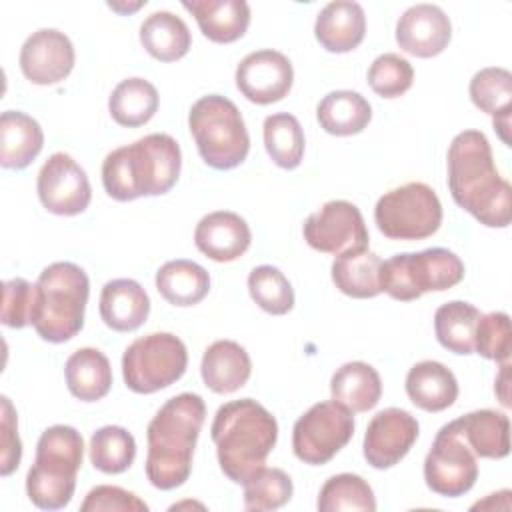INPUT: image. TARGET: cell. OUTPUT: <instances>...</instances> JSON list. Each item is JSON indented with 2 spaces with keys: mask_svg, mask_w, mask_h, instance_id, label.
Segmentation results:
<instances>
[{
  "mask_svg": "<svg viewBox=\"0 0 512 512\" xmlns=\"http://www.w3.org/2000/svg\"><path fill=\"white\" fill-rule=\"evenodd\" d=\"M448 188L454 202L488 228H506L512 218V190L494 164L488 138L464 130L448 148Z\"/></svg>",
  "mask_w": 512,
  "mask_h": 512,
  "instance_id": "obj_1",
  "label": "cell"
},
{
  "mask_svg": "<svg viewBox=\"0 0 512 512\" xmlns=\"http://www.w3.org/2000/svg\"><path fill=\"white\" fill-rule=\"evenodd\" d=\"M206 418V404L194 392H182L154 414L146 440V478L158 490L182 486L192 472V456Z\"/></svg>",
  "mask_w": 512,
  "mask_h": 512,
  "instance_id": "obj_2",
  "label": "cell"
},
{
  "mask_svg": "<svg viewBox=\"0 0 512 512\" xmlns=\"http://www.w3.org/2000/svg\"><path fill=\"white\" fill-rule=\"evenodd\" d=\"M180 168L178 142L170 134L154 132L112 150L102 162V184L106 194L118 202L160 196L178 182Z\"/></svg>",
  "mask_w": 512,
  "mask_h": 512,
  "instance_id": "obj_3",
  "label": "cell"
},
{
  "mask_svg": "<svg viewBox=\"0 0 512 512\" xmlns=\"http://www.w3.org/2000/svg\"><path fill=\"white\" fill-rule=\"evenodd\" d=\"M220 470L236 484L258 472L278 440L276 418L256 400L222 404L210 428Z\"/></svg>",
  "mask_w": 512,
  "mask_h": 512,
  "instance_id": "obj_4",
  "label": "cell"
},
{
  "mask_svg": "<svg viewBox=\"0 0 512 512\" xmlns=\"http://www.w3.org/2000/svg\"><path fill=\"white\" fill-rule=\"evenodd\" d=\"M32 326L46 342L60 344L74 338L84 326L90 294L86 272L74 262H54L36 280Z\"/></svg>",
  "mask_w": 512,
  "mask_h": 512,
  "instance_id": "obj_5",
  "label": "cell"
},
{
  "mask_svg": "<svg viewBox=\"0 0 512 512\" xmlns=\"http://www.w3.org/2000/svg\"><path fill=\"white\" fill-rule=\"evenodd\" d=\"M84 458L82 434L66 424H54L42 432L36 458L26 474V494L42 510H60L70 504L76 476Z\"/></svg>",
  "mask_w": 512,
  "mask_h": 512,
  "instance_id": "obj_6",
  "label": "cell"
},
{
  "mask_svg": "<svg viewBox=\"0 0 512 512\" xmlns=\"http://www.w3.org/2000/svg\"><path fill=\"white\" fill-rule=\"evenodd\" d=\"M200 158L216 170L240 166L250 150V136L238 106L220 94L198 98L188 114Z\"/></svg>",
  "mask_w": 512,
  "mask_h": 512,
  "instance_id": "obj_7",
  "label": "cell"
},
{
  "mask_svg": "<svg viewBox=\"0 0 512 512\" xmlns=\"http://www.w3.org/2000/svg\"><path fill=\"white\" fill-rule=\"evenodd\" d=\"M464 278V262L448 248L402 252L380 266V290L400 302L418 300L424 292H442Z\"/></svg>",
  "mask_w": 512,
  "mask_h": 512,
  "instance_id": "obj_8",
  "label": "cell"
},
{
  "mask_svg": "<svg viewBox=\"0 0 512 512\" xmlns=\"http://www.w3.org/2000/svg\"><path fill=\"white\" fill-rule=\"evenodd\" d=\"M188 366L184 342L170 332L136 338L122 356L124 384L136 394H152L180 380Z\"/></svg>",
  "mask_w": 512,
  "mask_h": 512,
  "instance_id": "obj_9",
  "label": "cell"
},
{
  "mask_svg": "<svg viewBox=\"0 0 512 512\" xmlns=\"http://www.w3.org/2000/svg\"><path fill=\"white\" fill-rule=\"evenodd\" d=\"M374 222L390 240H424L438 232L442 204L428 184L408 182L378 198Z\"/></svg>",
  "mask_w": 512,
  "mask_h": 512,
  "instance_id": "obj_10",
  "label": "cell"
},
{
  "mask_svg": "<svg viewBox=\"0 0 512 512\" xmlns=\"http://www.w3.org/2000/svg\"><path fill=\"white\" fill-rule=\"evenodd\" d=\"M354 436L352 412L336 400L310 406L292 428V450L310 466L330 462Z\"/></svg>",
  "mask_w": 512,
  "mask_h": 512,
  "instance_id": "obj_11",
  "label": "cell"
},
{
  "mask_svg": "<svg viewBox=\"0 0 512 512\" xmlns=\"http://www.w3.org/2000/svg\"><path fill=\"white\" fill-rule=\"evenodd\" d=\"M478 478V460L466 444L458 420L444 424L426 454L424 480L426 486L446 498L466 494Z\"/></svg>",
  "mask_w": 512,
  "mask_h": 512,
  "instance_id": "obj_12",
  "label": "cell"
},
{
  "mask_svg": "<svg viewBox=\"0 0 512 512\" xmlns=\"http://www.w3.org/2000/svg\"><path fill=\"white\" fill-rule=\"evenodd\" d=\"M302 232L310 248L336 256L348 250L368 248L370 242L362 212L348 200L326 202L306 218Z\"/></svg>",
  "mask_w": 512,
  "mask_h": 512,
  "instance_id": "obj_13",
  "label": "cell"
},
{
  "mask_svg": "<svg viewBox=\"0 0 512 512\" xmlns=\"http://www.w3.org/2000/svg\"><path fill=\"white\" fill-rule=\"evenodd\" d=\"M42 206L58 216L84 212L92 198L90 180L84 168L66 152H54L40 168L36 182Z\"/></svg>",
  "mask_w": 512,
  "mask_h": 512,
  "instance_id": "obj_14",
  "label": "cell"
},
{
  "mask_svg": "<svg viewBox=\"0 0 512 512\" xmlns=\"http://www.w3.org/2000/svg\"><path fill=\"white\" fill-rule=\"evenodd\" d=\"M420 426L402 408H384L368 422L362 452L372 468L386 470L396 466L414 446Z\"/></svg>",
  "mask_w": 512,
  "mask_h": 512,
  "instance_id": "obj_15",
  "label": "cell"
},
{
  "mask_svg": "<svg viewBox=\"0 0 512 512\" xmlns=\"http://www.w3.org/2000/svg\"><path fill=\"white\" fill-rule=\"evenodd\" d=\"M294 70L288 56L278 50H256L244 56L236 68V86L254 104H272L288 96Z\"/></svg>",
  "mask_w": 512,
  "mask_h": 512,
  "instance_id": "obj_16",
  "label": "cell"
},
{
  "mask_svg": "<svg viewBox=\"0 0 512 512\" xmlns=\"http://www.w3.org/2000/svg\"><path fill=\"white\" fill-rule=\"evenodd\" d=\"M74 46L70 38L56 28L32 32L20 48V70L32 84L50 86L64 80L74 68Z\"/></svg>",
  "mask_w": 512,
  "mask_h": 512,
  "instance_id": "obj_17",
  "label": "cell"
},
{
  "mask_svg": "<svg viewBox=\"0 0 512 512\" xmlns=\"http://www.w3.org/2000/svg\"><path fill=\"white\" fill-rule=\"evenodd\" d=\"M452 38V24L436 4H414L396 22L398 46L416 58H432L444 52Z\"/></svg>",
  "mask_w": 512,
  "mask_h": 512,
  "instance_id": "obj_18",
  "label": "cell"
},
{
  "mask_svg": "<svg viewBox=\"0 0 512 512\" xmlns=\"http://www.w3.org/2000/svg\"><path fill=\"white\" fill-rule=\"evenodd\" d=\"M250 240V226L240 214L230 210L206 214L194 230L196 248L214 262L238 260L248 250Z\"/></svg>",
  "mask_w": 512,
  "mask_h": 512,
  "instance_id": "obj_19",
  "label": "cell"
},
{
  "mask_svg": "<svg viewBox=\"0 0 512 512\" xmlns=\"http://www.w3.org/2000/svg\"><path fill=\"white\" fill-rule=\"evenodd\" d=\"M366 34V14L358 2L336 0L326 4L314 24V36L328 52L344 54L354 50Z\"/></svg>",
  "mask_w": 512,
  "mask_h": 512,
  "instance_id": "obj_20",
  "label": "cell"
},
{
  "mask_svg": "<svg viewBox=\"0 0 512 512\" xmlns=\"http://www.w3.org/2000/svg\"><path fill=\"white\" fill-rule=\"evenodd\" d=\"M150 314L146 290L132 278H116L104 284L100 292V318L116 332L138 330Z\"/></svg>",
  "mask_w": 512,
  "mask_h": 512,
  "instance_id": "obj_21",
  "label": "cell"
},
{
  "mask_svg": "<svg viewBox=\"0 0 512 512\" xmlns=\"http://www.w3.org/2000/svg\"><path fill=\"white\" fill-rule=\"evenodd\" d=\"M200 374L212 392L232 394L248 382L252 374V362L248 352L238 342L216 340L204 350Z\"/></svg>",
  "mask_w": 512,
  "mask_h": 512,
  "instance_id": "obj_22",
  "label": "cell"
},
{
  "mask_svg": "<svg viewBox=\"0 0 512 512\" xmlns=\"http://www.w3.org/2000/svg\"><path fill=\"white\" fill-rule=\"evenodd\" d=\"M182 6L192 12L200 32L216 44L236 42L250 24V6L244 0H184Z\"/></svg>",
  "mask_w": 512,
  "mask_h": 512,
  "instance_id": "obj_23",
  "label": "cell"
},
{
  "mask_svg": "<svg viewBox=\"0 0 512 512\" xmlns=\"http://www.w3.org/2000/svg\"><path fill=\"white\" fill-rule=\"evenodd\" d=\"M410 402L426 412H442L458 398V382L450 368L436 360H422L406 374Z\"/></svg>",
  "mask_w": 512,
  "mask_h": 512,
  "instance_id": "obj_24",
  "label": "cell"
},
{
  "mask_svg": "<svg viewBox=\"0 0 512 512\" xmlns=\"http://www.w3.org/2000/svg\"><path fill=\"white\" fill-rule=\"evenodd\" d=\"M44 146L40 124L20 112L6 110L0 116V164L8 170H22L34 162Z\"/></svg>",
  "mask_w": 512,
  "mask_h": 512,
  "instance_id": "obj_25",
  "label": "cell"
},
{
  "mask_svg": "<svg viewBox=\"0 0 512 512\" xmlns=\"http://www.w3.org/2000/svg\"><path fill=\"white\" fill-rule=\"evenodd\" d=\"M330 394L352 414L368 412L382 396V380L374 366L360 360L346 362L332 374Z\"/></svg>",
  "mask_w": 512,
  "mask_h": 512,
  "instance_id": "obj_26",
  "label": "cell"
},
{
  "mask_svg": "<svg viewBox=\"0 0 512 512\" xmlns=\"http://www.w3.org/2000/svg\"><path fill=\"white\" fill-rule=\"evenodd\" d=\"M66 386L70 394L82 402H96L110 392L112 368L98 348H78L64 366Z\"/></svg>",
  "mask_w": 512,
  "mask_h": 512,
  "instance_id": "obj_27",
  "label": "cell"
},
{
  "mask_svg": "<svg viewBox=\"0 0 512 512\" xmlns=\"http://www.w3.org/2000/svg\"><path fill=\"white\" fill-rule=\"evenodd\" d=\"M456 420L476 458L500 460L510 454V420L504 412L484 408L468 412Z\"/></svg>",
  "mask_w": 512,
  "mask_h": 512,
  "instance_id": "obj_28",
  "label": "cell"
},
{
  "mask_svg": "<svg viewBox=\"0 0 512 512\" xmlns=\"http://www.w3.org/2000/svg\"><path fill=\"white\" fill-rule=\"evenodd\" d=\"M380 266L378 254L368 248L348 250L332 262V282L350 298H374L380 290Z\"/></svg>",
  "mask_w": 512,
  "mask_h": 512,
  "instance_id": "obj_29",
  "label": "cell"
},
{
  "mask_svg": "<svg viewBox=\"0 0 512 512\" xmlns=\"http://www.w3.org/2000/svg\"><path fill=\"white\" fill-rule=\"evenodd\" d=\"M140 42L152 58L160 62H174L188 54L192 46V36L180 16L168 10H160L152 12L142 22Z\"/></svg>",
  "mask_w": 512,
  "mask_h": 512,
  "instance_id": "obj_30",
  "label": "cell"
},
{
  "mask_svg": "<svg viewBox=\"0 0 512 512\" xmlns=\"http://www.w3.org/2000/svg\"><path fill=\"white\" fill-rule=\"evenodd\" d=\"M156 290L172 306H194L206 298L210 276L192 260H170L156 272Z\"/></svg>",
  "mask_w": 512,
  "mask_h": 512,
  "instance_id": "obj_31",
  "label": "cell"
},
{
  "mask_svg": "<svg viewBox=\"0 0 512 512\" xmlns=\"http://www.w3.org/2000/svg\"><path fill=\"white\" fill-rule=\"evenodd\" d=\"M316 118L324 132L332 136H352L368 126L372 108L358 92L334 90L318 102Z\"/></svg>",
  "mask_w": 512,
  "mask_h": 512,
  "instance_id": "obj_32",
  "label": "cell"
},
{
  "mask_svg": "<svg viewBox=\"0 0 512 512\" xmlns=\"http://www.w3.org/2000/svg\"><path fill=\"white\" fill-rule=\"evenodd\" d=\"M158 90L144 78H126L112 90L108 98V112L112 120L126 128L146 124L158 110Z\"/></svg>",
  "mask_w": 512,
  "mask_h": 512,
  "instance_id": "obj_33",
  "label": "cell"
},
{
  "mask_svg": "<svg viewBox=\"0 0 512 512\" xmlns=\"http://www.w3.org/2000/svg\"><path fill=\"white\" fill-rule=\"evenodd\" d=\"M480 316V310L464 300H452L442 304L434 312V332L438 342L454 354H472L474 332Z\"/></svg>",
  "mask_w": 512,
  "mask_h": 512,
  "instance_id": "obj_34",
  "label": "cell"
},
{
  "mask_svg": "<svg viewBox=\"0 0 512 512\" xmlns=\"http://www.w3.org/2000/svg\"><path fill=\"white\" fill-rule=\"evenodd\" d=\"M264 146L272 162L284 170L300 166L304 158V130L296 116L288 112L270 114L264 120Z\"/></svg>",
  "mask_w": 512,
  "mask_h": 512,
  "instance_id": "obj_35",
  "label": "cell"
},
{
  "mask_svg": "<svg viewBox=\"0 0 512 512\" xmlns=\"http://www.w3.org/2000/svg\"><path fill=\"white\" fill-rule=\"evenodd\" d=\"M316 506L320 512H374L376 498L362 476L344 472L324 482Z\"/></svg>",
  "mask_w": 512,
  "mask_h": 512,
  "instance_id": "obj_36",
  "label": "cell"
},
{
  "mask_svg": "<svg viewBox=\"0 0 512 512\" xmlns=\"http://www.w3.org/2000/svg\"><path fill=\"white\" fill-rule=\"evenodd\" d=\"M136 458L134 436L122 426H102L90 438V462L104 474H120Z\"/></svg>",
  "mask_w": 512,
  "mask_h": 512,
  "instance_id": "obj_37",
  "label": "cell"
},
{
  "mask_svg": "<svg viewBox=\"0 0 512 512\" xmlns=\"http://www.w3.org/2000/svg\"><path fill=\"white\" fill-rule=\"evenodd\" d=\"M470 100L476 108L494 118L510 116L512 74L500 66L478 70L470 80Z\"/></svg>",
  "mask_w": 512,
  "mask_h": 512,
  "instance_id": "obj_38",
  "label": "cell"
},
{
  "mask_svg": "<svg viewBox=\"0 0 512 512\" xmlns=\"http://www.w3.org/2000/svg\"><path fill=\"white\" fill-rule=\"evenodd\" d=\"M248 292L252 300L268 314L282 316L294 308V288L276 266H256L248 274Z\"/></svg>",
  "mask_w": 512,
  "mask_h": 512,
  "instance_id": "obj_39",
  "label": "cell"
},
{
  "mask_svg": "<svg viewBox=\"0 0 512 512\" xmlns=\"http://www.w3.org/2000/svg\"><path fill=\"white\" fill-rule=\"evenodd\" d=\"M246 510H276L282 508L294 492L290 476L280 468L262 466L244 484Z\"/></svg>",
  "mask_w": 512,
  "mask_h": 512,
  "instance_id": "obj_40",
  "label": "cell"
},
{
  "mask_svg": "<svg viewBox=\"0 0 512 512\" xmlns=\"http://www.w3.org/2000/svg\"><path fill=\"white\" fill-rule=\"evenodd\" d=\"M368 84L382 98H398L410 90L414 80L412 64L400 54L386 52L374 58L368 68Z\"/></svg>",
  "mask_w": 512,
  "mask_h": 512,
  "instance_id": "obj_41",
  "label": "cell"
},
{
  "mask_svg": "<svg viewBox=\"0 0 512 512\" xmlns=\"http://www.w3.org/2000/svg\"><path fill=\"white\" fill-rule=\"evenodd\" d=\"M474 352L494 362L510 360L512 330L506 312H488L480 316L474 332Z\"/></svg>",
  "mask_w": 512,
  "mask_h": 512,
  "instance_id": "obj_42",
  "label": "cell"
},
{
  "mask_svg": "<svg viewBox=\"0 0 512 512\" xmlns=\"http://www.w3.org/2000/svg\"><path fill=\"white\" fill-rule=\"evenodd\" d=\"M2 294V324L8 328H24L32 324L36 286L24 278H10L4 282Z\"/></svg>",
  "mask_w": 512,
  "mask_h": 512,
  "instance_id": "obj_43",
  "label": "cell"
},
{
  "mask_svg": "<svg viewBox=\"0 0 512 512\" xmlns=\"http://www.w3.org/2000/svg\"><path fill=\"white\" fill-rule=\"evenodd\" d=\"M82 512H146L148 504L136 494L110 484H100L92 488L84 502L80 504Z\"/></svg>",
  "mask_w": 512,
  "mask_h": 512,
  "instance_id": "obj_44",
  "label": "cell"
},
{
  "mask_svg": "<svg viewBox=\"0 0 512 512\" xmlns=\"http://www.w3.org/2000/svg\"><path fill=\"white\" fill-rule=\"evenodd\" d=\"M2 416H0V428H2V454H0V474L10 476L18 466L22 458V442L18 438V420L16 410L8 396H2Z\"/></svg>",
  "mask_w": 512,
  "mask_h": 512,
  "instance_id": "obj_45",
  "label": "cell"
}]
</instances>
